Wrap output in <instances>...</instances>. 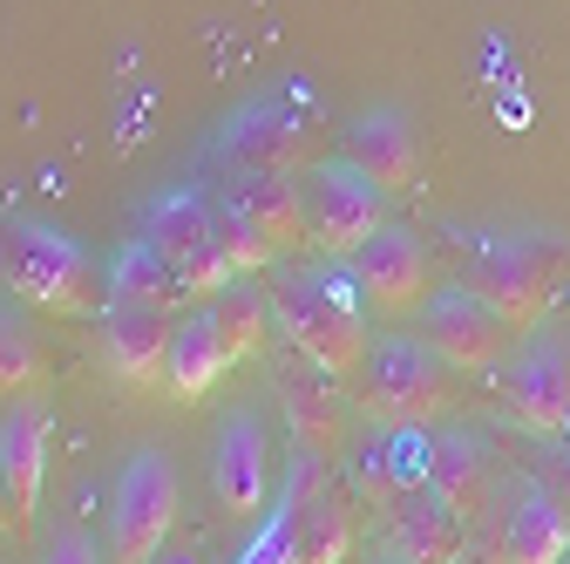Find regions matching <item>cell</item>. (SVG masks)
<instances>
[{"label": "cell", "mask_w": 570, "mask_h": 564, "mask_svg": "<svg viewBox=\"0 0 570 564\" xmlns=\"http://www.w3.org/2000/svg\"><path fill=\"white\" fill-rule=\"evenodd\" d=\"M265 293H272V327L306 368H320L326 381L361 375L374 340H367V300L346 265H272Z\"/></svg>", "instance_id": "6da1fadb"}, {"label": "cell", "mask_w": 570, "mask_h": 564, "mask_svg": "<svg viewBox=\"0 0 570 564\" xmlns=\"http://www.w3.org/2000/svg\"><path fill=\"white\" fill-rule=\"evenodd\" d=\"M462 286L489 313H503L517 333H537L550 320V307L570 293V239H550V232H482L469 245Z\"/></svg>", "instance_id": "7a4b0ae2"}, {"label": "cell", "mask_w": 570, "mask_h": 564, "mask_svg": "<svg viewBox=\"0 0 570 564\" xmlns=\"http://www.w3.org/2000/svg\"><path fill=\"white\" fill-rule=\"evenodd\" d=\"M0 279L55 320L102 313L109 300V272L89 259V245L48 218H0Z\"/></svg>", "instance_id": "3957f363"}, {"label": "cell", "mask_w": 570, "mask_h": 564, "mask_svg": "<svg viewBox=\"0 0 570 564\" xmlns=\"http://www.w3.org/2000/svg\"><path fill=\"white\" fill-rule=\"evenodd\" d=\"M455 401L449 361L421 333H381L361 361V408L381 429H428Z\"/></svg>", "instance_id": "277c9868"}, {"label": "cell", "mask_w": 570, "mask_h": 564, "mask_svg": "<svg viewBox=\"0 0 570 564\" xmlns=\"http://www.w3.org/2000/svg\"><path fill=\"white\" fill-rule=\"evenodd\" d=\"M142 239L157 245V259L184 279L190 300H218L232 279H245L225 245H218V197H197V191H164L150 197V211H142Z\"/></svg>", "instance_id": "5b68a950"}, {"label": "cell", "mask_w": 570, "mask_h": 564, "mask_svg": "<svg viewBox=\"0 0 570 564\" xmlns=\"http://www.w3.org/2000/svg\"><path fill=\"white\" fill-rule=\"evenodd\" d=\"M177 463L164 449H136L116 476V510H109V564H157L170 551L177 524Z\"/></svg>", "instance_id": "8992f818"}, {"label": "cell", "mask_w": 570, "mask_h": 564, "mask_svg": "<svg viewBox=\"0 0 570 564\" xmlns=\"http://www.w3.org/2000/svg\"><path fill=\"white\" fill-rule=\"evenodd\" d=\"M299 184H306V218H313L320 259H353L387 225V191L374 177H361L346 157H320Z\"/></svg>", "instance_id": "52a82bcc"}, {"label": "cell", "mask_w": 570, "mask_h": 564, "mask_svg": "<svg viewBox=\"0 0 570 564\" xmlns=\"http://www.w3.org/2000/svg\"><path fill=\"white\" fill-rule=\"evenodd\" d=\"M495 395L510 401V415L537 436L570 429V340L557 333H523L510 347V361L495 368Z\"/></svg>", "instance_id": "ba28073f"}, {"label": "cell", "mask_w": 570, "mask_h": 564, "mask_svg": "<svg viewBox=\"0 0 570 564\" xmlns=\"http://www.w3.org/2000/svg\"><path fill=\"white\" fill-rule=\"evenodd\" d=\"M353 272L361 300L381 313V320H407L435 300V265H428V245L407 232V225H381L353 259H340Z\"/></svg>", "instance_id": "9c48e42d"}, {"label": "cell", "mask_w": 570, "mask_h": 564, "mask_svg": "<svg viewBox=\"0 0 570 564\" xmlns=\"http://www.w3.org/2000/svg\"><path fill=\"white\" fill-rule=\"evenodd\" d=\"M218 164L232 177H306L320 164V136L299 116H285L278 103H252L225 123Z\"/></svg>", "instance_id": "30bf717a"}, {"label": "cell", "mask_w": 570, "mask_h": 564, "mask_svg": "<svg viewBox=\"0 0 570 564\" xmlns=\"http://www.w3.org/2000/svg\"><path fill=\"white\" fill-rule=\"evenodd\" d=\"M421 340L462 375H495L517 347V327L503 313H489L469 286H435V300L421 307Z\"/></svg>", "instance_id": "8fae6325"}, {"label": "cell", "mask_w": 570, "mask_h": 564, "mask_svg": "<svg viewBox=\"0 0 570 564\" xmlns=\"http://www.w3.org/2000/svg\"><path fill=\"white\" fill-rule=\"evenodd\" d=\"M272 489V436L252 408H225L218 436H210V497L225 517H258Z\"/></svg>", "instance_id": "7c38bea8"}, {"label": "cell", "mask_w": 570, "mask_h": 564, "mask_svg": "<svg viewBox=\"0 0 570 564\" xmlns=\"http://www.w3.org/2000/svg\"><path fill=\"white\" fill-rule=\"evenodd\" d=\"M48 449H55V415L41 395H21L0 415V489H8L14 531H35L41 489H48Z\"/></svg>", "instance_id": "4fadbf2b"}, {"label": "cell", "mask_w": 570, "mask_h": 564, "mask_svg": "<svg viewBox=\"0 0 570 564\" xmlns=\"http://www.w3.org/2000/svg\"><path fill=\"white\" fill-rule=\"evenodd\" d=\"M340 157L361 171V177H374L387 197L421 191V136H414V123L394 103H374V109L353 116L340 129Z\"/></svg>", "instance_id": "5bb4252c"}, {"label": "cell", "mask_w": 570, "mask_h": 564, "mask_svg": "<svg viewBox=\"0 0 570 564\" xmlns=\"http://www.w3.org/2000/svg\"><path fill=\"white\" fill-rule=\"evenodd\" d=\"M285 483L299 489V564H346L353 557V504L333 489L326 456L299 449L285 463Z\"/></svg>", "instance_id": "9a60e30c"}, {"label": "cell", "mask_w": 570, "mask_h": 564, "mask_svg": "<svg viewBox=\"0 0 570 564\" xmlns=\"http://www.w3.org/2000/svg\"><path fill=\"white\" fill-rule=\"evenodd\" d=\"M170 333H177V313L102 300V361H109L129 388L170 381Z\"/></svg>", "instance_id": "2e32d148"}, {"label": "cell", "mask_w": 570, "mask_h": 564, "mask_svg": "<svg viewBox=\"0 0 570 564\" xmlns=\"http://www.w3.org/2000/svg\"><path fill=\"white\" fill-rule=\"evenodd\" d=\"M218 204L238 225H252L272 252H299L313 245V218H306V184L299 177H232L218 191Z\"/></svg>", "instance_id": "e0dca14e"}, {"label": "cell", "mask_w": 570, "mask_h": 564, "mask_svg": "<svg viewBox=\"0 0 570 564\" xmlns=\"http://www.w3.org/2000/svg\"><path fill=\"white\" fill-rule=\"evenodd\" d=\"M387 551L407 564H462L469 557V517L449 510L435 489H407V497L387 510Z\"/></svg>", "instance_id": "ac0fdd59"}, {"label": "cell", "mask_w": 570, "mask_h": 564, "mask_svg": "<svg viewBox=\"0 0 570 564\" xmlns=\"http://www.w3.org/2000/svg\"><path fill=\"white\" fill-rule=\"evenodd\" d=\"M428 489L462 510V517H482L489 504V436L482 429H435L428 436Z\"/></svg>", "instance_id": "d6986e66"}, {"label": "cell", "mask_w": 570, "mask_h": 564, "mask_svg": "<svg viewBox=\"0 0 570 564\" xmlns=\"http://www.w3.org/2000/svg\"><path fill=\"white\" fill-rule=\"evenodd\" d=\"M570 557V517L557 510V497L530 476L517 510L503 517V537H495V564H563Z\"/></svg>", "instance_id": "ffe728a7"}, {"label": "cell", "mask_w": 570, "mask_h": 564, "mask_svg": "<svg viewBox=\"0 0 570 564\" xmlns=\"http://www.w3.org/2000/svg\"><path fill=\"white\" fill-rule=\"evenodd\" d=\"M225 368H232V347L218 340L210 307L177 313V333H170V395L177 401H204L210 388L225 381Z\"/></svg>", "instance_id": "44dd1931"}, {"label": "cell", "mask_w": 570, "mask_h": 564, "mask_svg": "<svg viewBox=\"0 0 570 564\" xmlns=\"http://www.w3.org/2000/svg\"><path fill=\"white\" fill-rule=\"evenodd\" d=\"M109 300H122V307H157V313L190 307L184 279L157 259V245H150V239H122V245L109 252Z\"/></svg>", "instance_id": "7402d4cb"}, {"label": "cell", "mask_w": 570, "mask_h": 564, "mask_svg": "<svg viewBox=\"0 0 570 564\" xmlns=\"http://www.w3.org/2000/svg\"><path fill=\"white\" fill-rule=\"evenodd\" d=\"M278 395H285V415H293L299 429V449L313 456H333L340 449V401L320 388V368H278Z\"/></svg>", "instance_id": "603a6c76"}, {"label": "cell", "mask_w": 570, "mask_h": 564, "mask_svg": "<svg viewBox=\"0 0 570 564\" xmlns=\"http://www.w3.org/2000/svg\"><path fill=\"white\" fill-rule=\"evenodd\" d=\"M210 320H218V340L232 347V361L258 354L265 333H272V293H265V279H232V286L210 300Z\"/></svg>", "instance_id": "cb8c5ba5"}, {"label": "cell", "mask_w": 570, "mask_h": 564, "mask_svg": "<svg viewBox=\"0 0 570 564\" xmlns=\"http://www.w3.org/2000/svg\"><path fill=\"white\" fill-rule=\"evenodd\" d=\"M238 564H299V489L293 483L272 497V510H265L258 537L238 551Z\"/></svg>", "instance_id": "d4e9b609"}, {"label": "cell", "mask_w": 570, "mask_h": 564, "mask_svg": "<svg viewBox=\"0 0 570 564\" xmlns=\"http://www.w3.org/2000/svg\"><path fill=\"white\" fill-rule=\"evenodd\" d=\"M41 388V354H35V333L21 327V313L0 300V401H21Z\"/></svg>", "instance_id": "484cf974"}, {"label": "cell", "mask_w": 570, "mask_h": 564, "mask_svg": "<svg viewBox=\"0 0 570 564\" xmlns=\"http://www.w3.org/2000/svg\"><path fill=\"white\" fill-rule=\"evenodd\" d=\"M428 436H435V429H387L381 436V463H387L394 497H407V489L428 483Z\"/></svg>", "instance_id": "4316f807"}, {"label": "cell", "mask_w": 570, "mask_h": 564, "mask_svg": "<svg viewBox=\"0 0 570 564\" xmlns=\"http://www.w3.org/2000/svg\"><path fill=\"white\" fill-rule=\"evenodd\" d=\"M41 564H109V551L82 531V524H61L55 537H48V551H41Z\"/></svg>", "instance_id": "83f0119b"}, {"label": "cell", "mask_w": 570, "mask_h": 564, "mask_svg": "<svg viewBox=\"0 0 570 564\" xmlns=\"http://www.w3.org/2000/svg\"><path fill=\"white\" fill-rule=\"evenodd\" d=\"M537 483L557 497V510L570 517V456H550V463H537Z\"/></svg>", "instance_id": "f1b7e54d"}, {"label": "cell", "mask_w": 570, "mask_h": 564, "mask_svg": "<svg viewBox=\"0 0 570 564\" xmlns=\"http://www.w3.org/2000/svg\"><path fill=\"white\" fill-rule=\"evenodd\" d=\"M157 564H197V557H190V551H164Z\"/></svg>", "instance_id": "f546056e"}, {"label": "cell", "mask_w": 570, "mask_h": 564, "mask_svg": "<svg viewBox=\"0 0 570 564\" xmlns=\"http://www.w3.org/2000/svg\"><path fill=\"white\" fill-rule=\"evenodd\" d=\"M8 524H14V517H8V489H0V537H8Z\"/></svg>", "instance_id": "4dcf8cb0"}, {"label": "cell", "mask_w": 570, "mask_h": 564, "mask_svg": "<svg viewBox=\"0 0 570 564\" xmlns=\"http://www.w3.org/2000/svg\"><path fill=\"white\" fill-rule=\"evenodd\" d=\"M367 564H407V557H394V551H381V557H367Z\"/></svg>", "instance_id": "1f68e13d"}, {"label": "cell", "mask_w": 570, "mask_h": 564, "mask_svg": "<svg viewBox=\"0 0 570 564\" xmlns=\"http://www.w3.org/2000/svg\"><path fill=\"white\" fill-rule=\"evenodd\" d=\"M563 443H570V429H563Z\"/></svg>", "instance_id": "d6a6232c"}, {"label": "cell", "mask_w": 570, "mask_h": 564, "mask_svg": "<svg viewBox=\"0 0 570 564\" xmlns=\"http://www.w3.org/2000/svg\"><path fill=\"white\" fill-rule=\"evenodd\" d=\"M563 564H570V557H563Z\"/></svg>", "instance_id": "836d02e7"}]
</instances>
